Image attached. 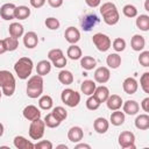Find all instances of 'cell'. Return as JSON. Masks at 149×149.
Returning a JSON list of instances; mask_svg holds the SVG:
<instances>
[{
  "label": "cell",
  "instance_id": "cell-1",
  "mask_svg": "<svg viewBox=\"0 0 149 149\" xmlns=\"http://www.w3.org/2000/svg\"><path fill=\"white\" fill-rule=\"evenodd\" d=\"M100 13L102 15L104 22L108 26H114L120 20L119 10L113 2H105L100 6Z\"/></svg>",
  "mask_w": 149,
  "mask_h": 149
},
{
  "label": "cell",
  "instance_id": "cell-2",
  "mask_svg": "<svg viewBox=\"0 0 149 149\" xmlns=\"http://www.w3.org/2000/svg\"><path fill=\"white\" fill-rule=\"evenodd\" d=\"M0 87L6 97H12L15 92L16 81L13 73L8 70H0Z\"/></svg>",
  "mask_w": 149,
  "mask_h": 149
},
{
  "label": "cell",
  "instance_id": "cell-3",
  "mask_svg": "<svg viewBox=\"0 0 149 149\" xmlns=\"http://www.w3.org/2000/svg\"><path fill=\"white\" fill-rule=\"evenodd\" d=\"M33 68H34V63L29 57H21L14 64V71L16 76L22 80L28 79V77L33 72Z\"/></svg>",
  "mask_w": 149,
  "mask_h": 149
},
{
  "label": "cell",
  "instance_id": "cell-4",
  "mask_svg": "<svg viewBox=\"0 0 149 149\" xmlns=\"http://www.w3.org/2000/svg\"><path fill=\"white\" fill-rule=\"evenodd\" d=\"M27 95L31 99H36L42 95L43 93V78L40 74H34L28 79L27 88H26Z\"/></svg>",
  "mask_w": 149,
  "mask_h": 149
},
{
  "label": "cell",
  "instance_id": "cell-5",
  "mask_svg": "<svg viewBox=\"0 0 149 149\" xmlns=\"http://www.w3.org/2000/svg\"><path fill=\"white\" fill-rule=\"evenodd\" d=\"M44 130H45V123L40 118V119L33 120L30 122L28 133H29V136L31 140H41L44 135Z\"/></svg>",
  "mask_w": 149,
  "mask_h": 149
},
{
  "label": "cell",
  "instance_id": "cell-6",
  "mask_svg": "<svg viewBox=\"0 0 149 149\" xmlns=\"http://www.w3.org/2000/svg\"><path fill=\"white\" fill-rule=\"evenodd\" d=\"M62 101L69 107H76L80 102V93L72 88H65L61 94Z\"/></svg>",
  "mask_w": 149,
  "mask_h": 149
},
{
  "label": "cell",
  "instance_id": "cell-7",
  "mask_svg": "<svg viewBox=\"0 0 149 149\" xmlns=\"http://www.w3.org/2000/svg\"><path fill=\"white\" fill-rule=\"evenodd\" d=\"M92 42L93 44L95 45V48L101 51V52H105L107 51L111 45H112V41L111 38L106 35V34H102V33H97L92 36Z\"/></svg>",
  "mask_w": 149,
  "mask_h": 149
},
{
  "label": "cell",
  "instance_id": "cell-8",
  "mask_svg": "<svg viewBox=\"0 0 149 149\" xmlns=\"http://www.w3.org/2000/svg\"><path fill=\"white\" fill-rule=\"evenodd\" d=\"M118 142L122 149H134L135 148V135L134 133L129 130H123L120 133Z\"/></svg>",
  "mask_w": 149,
  "mask_h": 149
},
{
  "label": "cell",
  "instance_id": "cell-9",
  "mask_svg": "<svg viewBox=\"0 0 149 149\" xmlns=\"http://www.w3.org/2000/svg\"><path fill=\"white\" fill-rule=\"evenodd\" d=\"M98 23H99V17L95 14H86L81 17V21H80V26L85 31L92 30Z\"/></svg>",
  "mask_w": 149,
  "mask_h": 149
},
{
  "label": "cell",
  "instance_id": "cell-10",
  "mask_svg": "<svg viewBox=\"0 0 149 149\" xmlns=\"http://www.w3.org/2000/svg\"><path fill=\"white\" fill-rule=\"evenodd\" d=\"M15 8H16V6L14 3H12V2L3 3L0 7V16H1V19L6 20V21H9V20L15 19V16H14Z\"/></svg>",
  "mask_w": 149,
  "mask_h": 149
},
{
  "label": "cell",
  "instance_id": "cell-11",
  "mask_svg": "<svg viewBox=\"0 0 149 149\" xmlns=\"http://www.w3.org/2000/svg\"><path fill=\"white\" fill-rule=\"evenodd\" d=\"M111 78V71L106 66H100L94 71V81L99 84H105Z\"/></svg>",
  "mask_w": 149,
  "mask_h": 149
},
{
  "label": "cell",
  "instance_id": "cell-12",
  "mask_svg": "<svg viewBox=\"0 0 149 149\" xmlns=\"http://www.w3.org/2000/svg\"><path fill=\"white\" fill-rule=\"evenodd\" d=\"M23 118L28 121H33V120H36V119H40L41 118V111L34 106V105H28L23 108Z\"/></svg>",
  "mask_w": 149,
  "mask_h": 149
},
{
  "label": "cell",
  "instance_id": "cell-13",
  "mask_svg": "<svg viewBox=\"0 0 149 149\" xmlns=\"http://www.w3.org/2000/svg\"><path fill=\"white\" fill-rule=\"evenodd\" d=\"M64 37L70 44H76L80 40V31L76 27H68L64 31Z\"/></svg>",
  "mask_w": 149,
  "mask_h": 149
},
{
  "label": "cell",
  "instance_id": "cell-14",
  "mask_svg": "<svg viewBox=\"0 0 149 149\" xmlns=\"http://www.w3.org/2000/svg\"><path fill=\"white\" fill-rule=\"evenodd\" d=\"M107 105V108L111 111H116L120 109L122 107V98L119 94H109V97L107 98V100L105 101Z\"/></svg>",
  "mask_w": 149,
  "mask_h": 149
},
{
  "label": "cell",
  "instance_id": "cell-15",
  "mask_svg": "<svg viewBox=\"0 0 149 149\" xmlns=\"http://www.w3.org/2000/svg\"><path fill=\"white\" fill-rule=\"evenodd\" d=\"M38 43V36L35 31H27L23 34V44L27 49H34Z\"/></svg>",
  "mask_w": 149,
  "mask_h": 149
},
{
  "label": "cell",
  "instance_id": "cell-16",
  "mask_svg": "<svg viewBox=\"0 0 149 149\" xmlns=\"http://www.w3.org/2000/svg\"><path fill=\"white\" fill-rule=\"evenodd\" d=\"M83 137H84V132L79 126H73L68 132V139H69V141H71L73 143L80 142L83 140Z\"/></svg>",
  "mask_w": 149,
  "mask_h": 149
},
{
  "label": "cell",
  "instance_id": "cell-17",
  "mask_svg": "<svg viewBox=\"0 0 149 149\" xmlns=\"http://www.w3.org/2000/svg\"><path fill=\"white\" fill-rule=\"evenodd\" d=\"M122 88L127 94H134L139 88L137 80L135 78H133V77L126 78L123 80V83H122Z\"/></svg>",
  "mask_w": 149,
  "mask_h": 149
},
{
  "label": "cell",
  "instance_id": "cell-18",
  "mask_svg": "<svg viewBox=\"0 0 149 149\" xmlns=\"http://www.w3.org/2000/svg\"><path fill=\"white\" fill-rule=\"evenodd\" d=\"M122 109H123V113L125 114L135 115L140 111V105L135 100H127V101H125L122 104Z\"/></svg>",
  "mask_w": 149,
  "mask_h": 149
},
{
  "label": "cell",
  "instance_id": "cell-19",
  "mask_svg": "<svg viewBox=\"0 0 149 149\" xmlns=\"http://www.w3.org/2000/svg\"><path fill=\"white\" fill-rule=\"evenodd\" d=\"M13 143H14L15 148H17V149H33L34 148V143L31 141L27 140L22 135L15 136L13 140Z\"/></svg>",
  "mask_w": 149,
  "mask_h": 149
},
{
  "label": "cell",
  "instance_id": "cell-20",
  "mask_svg": "<svg viewBox=\"0 0 149 149\" xmlns=\"http://www.w3.org/2000/svg\"><path fill=\"white\" fill-rule=\"evenodd\" d=\"M130 47L134 51H142L146 47V40L142 35L135 34L130 40Z\"/></svg>",
  "mask_w": 149,
  "mask_h": 149
},
{
  "label": "cell",
  "instance_id": "cell-21",
  "mask_svg": "<svg viewBox=\"0 0 149 149\" xmlns=\"http://www.w3.org/2000/svg\"><path fill=\"white\" fill-rule=\"evenodd\" d=\"M109 94H111V93H109V90H108V87L105 86V85L97 86L95 90H94V92H93V95L99 100L100 104L105 102V101L107 100V98L109 97Z\"/></svg>",
  "mask_w": 149,
  "mask_h": 149
},
{
  "label": "cell",
  "instance_id": "cell-22",
  "mask_svg": "<svg viewBox=\"0 0 149 149\" xmlns=\"http://www.w3.org/2000/svg\"><path fill=\"white\" fill-rule=\"evenodd\" d=\"M109 122L105 118H97L93 122V128L98 134H105L108 130Z\"/></svg>",
  "mask_w": 149,
  "mask_h": 149
},
{
  "label": "cell",
  "instance_id": "cell-23",
  "mask_svg": "<svg viewBox=\"0 0 149 149\" xmlns=\"http://www.w3.org/2000/svg\"><path fill=\"white\" fill-rule=\"evenodd\" d=\"M8 31H9V36L12 37H15V38H19L21 36H23L24 34V28L21 23L19 22H13L9 24L8 27Z\"/></svg>",
  "mask_w": 149,
  "mask_h": 149
},
{
  "label": "cell",
  "instance_id": "cell-24",
  "mask_svg": "<svg viewBox=\"0 0 149 149\" xmlns=\"http://www.w3.org/2000/svg\"><path fill=\"white\" fill-rule=\"evenodd\" d=\"M51 62L50 61H47V59H42L37 63L36 65V73L40 74V76H47L50 71H51Z\"/></svg>",
  "mask_w": 149,
  "mask_h": 149
},
{
  "label": "cell",
  "instance_id": "cell-25",
  "mask_svg": "<svg viewBox=\"0 0 149 149\" xmlns=\"http://www.w3.org/2000/svg\"><path fill=\"white\" fill-rule=\"evenodd\" d=\"M134 123H135V127L137 129H140V130H147L149 128V115L147 113L137 115L136 119H135V121H134Z\"/></svg>",
  "mask_w": 149,
  "mask_h": 149
},
{
  "label": "cell",
  "instance_id": "cell-26",
  "mask_svg": "<svg viewBox=\"0 0 149 149\" xmlns=\"http://www.w3.org/2000/svg\"><path fill=\"white\" fill-rule=\"evenodd\" d=\"M106 64L111 69H118L121 65V56L118 52L109 54L107 56V58H106Z\"/></svg>",
  "mask_w": 149,
  "mask_h": 149
},
{
  "label": "cell",
  "instance_id": "cell-27",
  "mask_svg": "<svg viewBox=\"0 0 149 149\" xmlns=\"http://www.w3.org/2000/svg\"><path fill=\"white\" fill-rule=\"evenodd\" d=\"M58 80L63 85H71L73 83L74 78H73V74H72L71 71H69V70H61L59 73H58Z\"/></svg>",
  "mask_w": 149,
  "mask_h": 149
},
{
  "label": "cell",
  "instance_id": "cell-28",
  "mask_svg": "<svg viewBox=\"0 0 149 149\" xmlns=\"http://www.w3.org/2000/svg\"><path fill=\"white\" fill-rule=\"evenodd\" d=\"M97 85H95V81L91 80V79H86L81 83L80 85V91L81 93H84L85 95H92L94 90H95Z\"/></svg>",
  "mask_w": 149,
  "mask_h": 149
},
{
  "label": "cell",
  "instance_id": "cell-29",
  "mask_svg": "<svg viewBox=\"0 0 149 149\" xmlns=\"http://www.w3.org/2000/svg\"><path fill=\"white\" fill-rule=\"evenodd\" d=\"M125 119H126L125 118V113L121 112L120 109H116V111H113V113L111 114L109 122L113 126H121V125H123Z\"/></svg>",
  "mask_w": 149,
  "mask_h": 149
},
{
  "label": "cell",
  "instance_id": "cell-30",
  "mask_svg": "<svg viewBox=\"0 0 149 149\" xmlns=\"http://www.w3.org/2000/svg\"><path fill=\"white\" fill-rule=\"evenodd\" d=\"M66 55H68V57H69L70 59L77 61V59H80V58H81L83 52H81V49H80L78 45L71 44V45L68 48V50H66Z\"/></svg>",
  "mask_w": 149,
  "mask_h": 149
},
{
  "label": "cell",
  "instance_id": "cell-31",
  "mask_svg": "<svg viewBox=\"0 0 149 149\" xmlns=\"http://www.w3.org/2000/svg\"><path fill=\"white\" fill-rule=\"evenodd\" d=\"M136 27L142 30V31H148L149 30V16L147 14H141L136 17V22H135Z\"/></svg>",
  "mask_w": 149,
  "mask_h": 149
},
{
  "label": "cell",
  "instance_id": "cell-32",
  "mask_svg": "<svg viewBox=\"0 0 149 149\" xmlns=\"http://www.w3.org/2000/svg\"><path fill=\"white\" fill-rule=\"evenodd\" d=\"M14 16L17 20H26L30 16V8L27 6H16Z\"/></svg>",
  "mask_w": 149,
  "mask_h": 149
},
{
  "label": "cell",
  "instance_id": "cell-33",
  "mask_svg": "<svg viewBox=\"0 0 149 149\" xmlns=\"http://www.w3.org/2000/svg\"><path fill=\"white\" fill-rule=\"evenodd\" d=\"M95 64H97V61L92 56H84V57L81 56L80 58V65L84 70H87V71L93 70L95 68Z\"/></svg>",
  "mask_w": 149,
  "mask_h": 149
},
{
  "label": "cell",
  "instance_id": "cell-34",
  "mask_svg": "<svg viewBox=\"0 0 149 149\" xmlns=\"http://www.w3.org/2000/svg\"><path fill=\"white\" fill-rule=\"evenodd\" d=\"M52 105H54V100L50 95L48 94H44L42 97H40L38 99V106L41 109H44V111H49L52 108Z\"/></svg>",
  "mask_w": 149,
  "mask_h": 149
},
{
  "label": "cell",
  "instance_id": "cell-35",
  "mask_svg": "<svg viewBox=\"0 0 149 149\" xmlns=\"http://www.w3.org/2000/svg\"><path fill=\"white\" fill-rule=\"evenodd\" d=\"M44 123H45V126L47 127H49V128H56V127H58L62 122L52 114V112H50V113H48L45 116H44Z\"/></svg>",
  "mask_w": 149,
  "mask_h": 149
},
{
  "label": "cell",
  "instance_id": "cell-36",
  "mask_svg": "<svg viewBox=\"0 0 149 149\" xmlns=\"http://www.w3.org/2000/svg\"><path fill=\"white\" fill-rule=\"evenodd\" d=\"M3 42H5V47H6L7 51H14L19 47V38H15V37H12V36L6 37L3 40Z\"/></svg>",
  "mask_w": 149,
  "mask_h": 149
},
{
  "label": "cell",
  "instance_id": "cell-37",
  "mask_svg": "<svg viewBox=\"0 0 149 149\" xmlns=\"http://www.w3.org/2000/svg\"><path fill=\"white\" fill-rule=\"evenodd\" d=\"M122 13L126 17H136L137 16V8L134 6V5H130V3H127L123 6L122 8Z\"/></svg>",
  "mask_w": 149,
  "mask_h": 149
},
{
  "label": "cell",
  "instance_id": "cell-38",
  "mask_svg": "<svg viewBox=\"0 0 149 149\" xmlns=\"http://www.w3.org/2000/svg\"><path fill=\"white\" fill-rule=\"evenodd\" d=\"M44 24L48 29L50 30H57L61 26V22L58 21V19L54 17V16H50V17H47L45 21H44Z\"/></svg>",
  "mask_w": 149,
  "mask_h": 149
},
{
  "label": "cell",
  "instance_id": "cell-39",
  "mask_svg": "<svg viewBox=\"0 0 149 149\" xmlns=\"http://www.w3.org/2000/svg\"><path fill=\"white\" fill-rule=\"evenodd\" d=\"M52 114L62 122V121H64L66 118H68V112H66V109L64 108V107H62V106H56L54 109H52Z\"/></svg>",
  "mask_w": 149,
  "mask_h": 149
},
{
  "label": "cell",
  "instance_id": "cell-40",
  "mask_svg": "<svg viewBox=\"0 0 149 149\" xmlns=\"http://www.w3.org/2000/svg\"><path fill=\"white\" fill-rule=\"evenodd\" d=\"M101 104L99 102V100L92 94V95H88V98H87V100H86V108L87 109H90V111H95V109H98L99 108V106H100Z\"/></svg>",
  "mask_w": 149,
  "mask_h": 149
},
{
  "label": "cell",
  "instance_id": "cell-41",
  "mask_svg": "<svg viewBox=\"0 0 149 149\" xmlns=\"http://www.w3.org/2000/svg\"><path fill=\"white\" fill-rule=\"evenodd\" d=\"M112 47H113V49H114L116 52H121V51H123V50L126 49V41H125L123 38H121V37H116V38L113 41Z\"/></svg>",
  "mask_w": 149,
  "mask_h": 149
},
{
  "label": "cell",
  "instance_id": "cell-42",
  "mask_svg": "<svg viewBox=\"0 0 149 149\" xmlns=\"http://www.w3.org/2000/svg\"><path fill=\"white\" fill-rule=\"evenodd\" d=\"M140 86L144 93H149V72H144L140 78Z\"/></svg>",
  "mask_w": 149,
  "mask_h": 149
},
{
  "label": "cell",
  "instance_id": "cell-43",
  "mask_svg": "<svg viewBox=\"0 0 149 149\" xmlns=\"http://www.w3.org/2000/svg\"><path fill=\"white\" fill-rule=\"evenodd\" d=\"M63 56H64V54H63L62 49H58V48L51 49V50L48 52V59H49L50 62H54V61H56V59H58V58H61V57H63Z\"/></svg>",
  "mask_w": 149,
  "mask_h": 149
},
{
  "label": "cell",
  "instance_id": "cell-44",
  "mask_svg": "<svg viewBox=\"0 0 149 149\" xmlns=\"http://www.w3.org/2000/svg\"><path fill=\"white\" fill-rule=\"evenodd\" d=\"M139 62L142 66L144 68H148L149 66V51L146 50V51H142L139 56Z\"/></svg>",
  "mask_w": 149,
  "mask_h": 149
},
{
  "label": "cell",
  "instance_id": "cell-45",
  "mask_svg": "<svg viewBox=\"0 0 149 149\" xmlns=\"http://www.w3.org/2000/svg\"><path fill=\"white\" fill-rule=\"evenodd\" d=\"M52 143L48 140H42L37 143L34 144V148H37V149H52Z\"/></svg>",
  "mask_w": 149,
  "mask_h": 149
},
{
  "label": "cell",
  "instance_id": "cell-46",
  "mask_svg": "<svg viewBox=\"0 0 149 149\" xmlns=\"http://www.w3.org/2000/svg\"><path fill=\"white\" fill-rule=\"evenodd\" d=\"M51 63H52V65L55 68L62 69V68H64L66 65V58H65V56H63V57H61V58H58V59H56V61H54Z\"/></svg>",
  "mask_w": 149,
  "mask_h": 149
},
{
  "label": "cell",
  "instance_id": "cell-47",
  "mask_svg": "<svg viewBox=\"0 0 149 149\" xmlns=\"http://www.w3.org/2000/svg\"><path fill=\"white\" fill-rule=\"evenodd\" d=\"M29 1H30L31 7H34V8H41V7L44 6V3H45L47 0H29Z\"/></svg>",
  "mask_w": 149,
  "mask_h": 149
},
{
  "label": "cell",
  "instance_id": "cell-48",
  "mask_svg": "<svg viewBox=\"0 0 149 149\" xmlns=\"http://www.w3.org/2000/svg\"><path fill=\"white\" fill-rule=\"evenodd\" d=\"M47 1L52 8H58L63 5V0H47Z\"/></svg>",
  "mask_w": 149,
  "mask_h": 149
},
{
  "label": "cell",
  "instance_id": "cell-49",
  "mask_svg": "<svg viewBox=\"0 0 149 149\" xmlns=\"http://www.w3.org/2000/svg\"><path fill=\"white\" fill-rule=\"evenodd\" d=\"M85 2H86V5H87L88 7L95 8V7H98V6L100 5L101 0H85Z\"/></svg>",
  "mask_w": 149,
  "mask_h": 149
},
{
  "label": "cell",
  "instance_id": "cell-50",
  "mask_svg": "<svg viewBox=\"0 0 149 149\" xmlns=\"http://www.w3.org/2000/svg\"><path fill=\"white\" fill-rule=\"evenodd\" d=\"M141 108H142L146 113L149 112V98H148V97L142 100V102H141Z\"/></svg>",
  "mask_w": 149,
  "mask_h": 149
},
{
  "label": "cell",
  "instance_id": "cell-51",
  "mask_svg": "<svg viewBox=\"0 0 149 149\" xmlns=\"http://www.w3.org/2000/svg\"><path fill=\"white\" fill-rule=\"evenodd\" d=\"M7 50H6V47H5V42L3 40H0V55L5 54Z\"/></svg>",
  "mask_w": 149,
  "mask_h": 149
},
{
  "label": "cell",
  "instance_id": "cell-52",
  "mask_svg": "<svg viewBox=\"0 0 149 149\" xmlns=\"http://www.w3.org/2000/svg\"><path fill=\"white\" fill-rule=\"evenodd\" d=\"M74 148H76V149H79V148H86V149H90L91 146H90V144H86V143H79V144H76Z\"/></svg>",
  "mask_w": 149,
  "mask_h": 149
},
{
  "label": "cell",
  "instance_id": "cell-53",
  "mask_svg": "<svg viewBox=\"0 0 149 149\" xmlns=\"http://www.w3.org/2000/svg\"><path fill=\"white\" fill-rule=\"evenodd\" d=\"M3 130H5V128H3V125L0 122V137L3 135Z\"/></svg>",
  "mask_w": 149,
  "mask_h": 149
},
{
  "label": "cell",
  "instance_id": "cell-54",
  "mask_svg": "<svg viewBox=\"0 0 149 149\" xmlns=\"http://www.w3.org/2000/svg\"><path fill=\"white\" fill-rule=\"evenodd\" d=\"M148 3H149V0H146V3H144V9H146V10H149V7H148Z\"/></svg>",
  "mask_w": 149,
  "mask_h": 149
},
{
  "label": "cell",
  "instance_id": "cell-55",
  "mask_svg": "<svg viewBox=\"0 0 149 149\" xmlns=\"http://www.w3.org/2000/svg\"><path fill=\"white\" fill-rule=\"evenodd\" d=\"M57 148H65V149H68V146L66 144H59V146H57Z\"/></svg>",
  "mask_w": 149,
  "mask_h": 149
},
{
  "label": "cell",
  "instance_id": "cell-56",
  "mask_svg": "<svg viewBox=\"0 0 149 149\" xmlns=\"http://www.w3.org/2000/svg\"><path fill=\"white\" fill-rule=\"evenodd\" d=\"M1 95H2V91L0 90V99H1Z\"/></svg>",
  "mask_w": 149,
  "mask_h": 149
}]
</instances>
